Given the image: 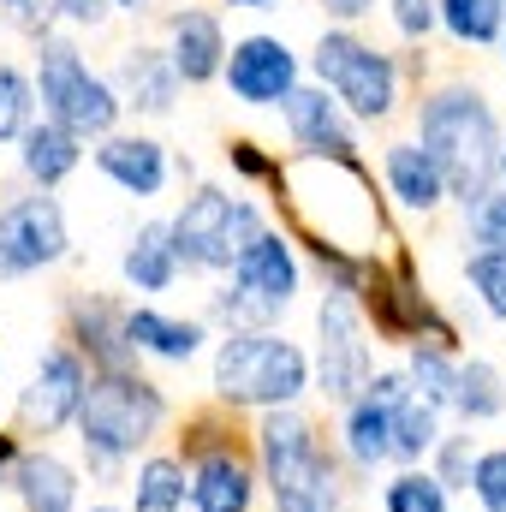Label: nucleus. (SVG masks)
Instances as JSON below:
<instances>
[{
  "label": "nucleus",
  "instance_id": "1",
  "mask_svg": "<svg viewBox=\"0 0 506 512\" xmlns=\"http://www.w3.org/2000/svg\"><path fill=\"white\" fill-rule=\"evenodd\" d=\"M447 179V197L471 215L495 191V155H501V126L495 108L477 84H441L417 102V137H411Z\"/></svg>",
  "mask_w": 506,
  "mask_h": 512
},
{
  "label": "nucleus",
  "instance_id": "2",
  "mask_svg": "<svg viewBox=\"0 0 506 512\" xmlns=\"http://www.w3.org/2000/svg\"><path fill=\"white\" fill-rule=\"evenodd\" d=\"M167 429V393L137 370H90L84 405H78V447L96 477H114Z\"/></svg>",
  "mask_w": 506,
  "mask_h": 512
},
{
  "label": "nucleus",
  "instance_id": "3",
  "mask_svg": "<svg viewBox=\"0 0 506 512\" xmlns=\"http://www.w3.org/2000/svg\"><path fill=\"white\" fill-rule=\"evenodd\" d=\"M209 393L221 411H280L310 393V352L274 328H233L215 340Z\"/></svg>",
  "mask_w": 506,
  "mask_h": 512
},
{
  "label": "nucleus",
  "instance_id": "4",
  "mask_svg": "<svg viewBox=\"0 0 506 512\" xmlns=\"http://www.w3.org/2000/svg\"><path fill=\"white\" fill-rule=\"evenodd\" d=\"M256 477L268 483V501L274 512H340V465L334 453L322 447L316 423L298 411V405H280V411H262L256 423Z\"/></svg>",
  "mask_w": 506,
  "mask_h": 512
},
{
  "label": "nucleus",
  "instance_id": "5",
  "mask_svg": "<svg viewBox=\"0 0 506 512\" xmlns=\"http://www.w3.org/2000/svg\"><path fill=\"white\" fill-rule=\"evenodd\" d=\"M227 274L233 280L209 292V316H203V322H221L227 334L233 328H268L304 286V262H298L292 239L280 227H262L251 245L233 256Z\"/></svg>",
  "mask_w": 506,
  "mask_h": 512
},
{
  "label": "nucleus",
  "instance_id": "6",
  "mask_svg": "<svg viewBox=\"0 0 506 512\" xmlns=\"http://www.w3.org/2000/svg\"><path fill=\"white\" fill-rule=\"evenodd\" d=\"M30 84H36V102H42V120H54V126H66L72 137H108V131H120V96H114V84L102 78V72H90V60L78 54V42L72 36H42L36 42V72H30Z\"/></svg>",
  "mask_w": 506,
  "mask_h": 512
},
{
  "label": "nucleus",
  "instance_id": "7",
  "mask_svg": "<svg viewBox=\"0 0 506 512\" xmlns=\"http://www.w3.org/2000/svg\"><path fill=\"white\" fill-rule=\"evenodd\" d=\"M310 72L340 102L346 120L381 126V120L399 114V60L376 42L352 36V30H322L316 48H310Z\"/></svg>",
  "mask_w": 506,
  "mask_h": 512
},
{
  "label": "nucleus",
  "instance_id": "8",
  "mask_svg": "<svg viewBox=\"0 0 506 512\" xmlns=\"http://www.w3.org/2000/svg\"><path fill=\"white\" fill-rule=\"evenodd\" d=\"M262 227H268V215L256 209L251 197H227L221 185H197L185 197V209L167 221V239H173L179 268H191V274H227L233 256L245 251Z\"/></svg>",
  "mask_w": 506,
  "mask_h": 512
},
{
  "label": "nucleus",
  "instance_id": "9",
  "mask_svg": "<svg viewBox=\"0 0 506 512\" xmlns=\"http://www.w3.org/2000/svg\"><path fill=\"white\" fill-rule=\"evenodd\" d=\"M376 376V358H370V340H364V310L358 298L346 292H322L316 304V364H310V387L328 399V405H352Z\"/></svg>",
  "mask_w": 506,
  "mask_h": 512
},
{
  "label": "nucleus",
  "instance_id": "10",
  "mask_svg": "<svg viewBox=\"0 0 506 512\" xmlns=\"http://www.w3.org/2000/svg\"><path fill=\"white\" fill-rule=\"evenodd\" d=\"M66 256H72V227H66V209H60L54 191L12 197L0 209V280L42 274Z\"/></svg>",
  "mask_w": 506,
  "mask_h": 512
},
{
  "label": "nucleus",
  "instance_id": "11",
  "mask_svg": "<svg viewBox=\"0 0 506 512\" xmlns=\"http://www.w3.org/2000/svg\"><path fill=\"white\" fill-rule=\"evenodd\" d=\"M221 84H227V96H233L239 108H280V102L304 84V72H298V54H292L286 36L251 30V36H239V42L227 48Z\"/></svg>",
  "mask_w": 506,
  "mask_h": 512
},
{
  "label": "nucleus",
  "instance_id": "12",
  "mask_svg": "<svg viewBox=\"0 0 506 512\" xmlns=\"http://www.w3.org/2000/svg\"><path fill=\"white\" fill-rule=\"evenodd\" d=\"M84 387H90V364H84L72 346H48V352L36 358L24 393H18V417H24L36 435H60L66 423H78Z\"/></svg>",
  "mask_w": 506,
  "mask_h": 512
},
{
  "label": "nucleus",
  "instance_id": "13",
  "mask_svg": "<svg viewBox=\"0 0 506 512\" xmlns=\"http://www.w3.org/2000/svg\"><path fill=\"white\" fill-rule=\"evenodd\" d=\"M280 114H286V131H292L298 155L358 161V131H352V120L340 114V102H334L322 84H298V90L280 102Z\"/></svg>",
  "mask_w": 506,
  "mask_h": 512
},
{
  "label": "nucleus",
  "instance_id": "14",
  "mask_svg": "<svg viewBox=\"0 0 506 512\" xmlns=\"http://www.w3.org/2000/svg\"><path fill=\"white\" fill-rule=\"evenodd\" d=\"M120 340H126V352H137V358L191 364L209 346V322L203 316H167L155 304H131V310H120Z\"/></svg>",
  "mask_w": 506,
  "mask_h": 512
},
{
  "label": "nucleus",
  "instance_id": "15",
  "mask_svg": "<svg viewBox=\"0 0 506 512\" xmlns=\"http://www.w3.org/2000/svg\"><path fill=\"white\" fill-rule=\"evenodd\" d=\"M114 96H120V108L131 114H149V120H167L173 108H179V72L167 66V54L161 48H149V42H131L120 48V60H114Z\"/></svg>",
  "mask_w": 506,
  "mask_h": 512
},
{
  "label": "nucleus",
  "instance_id": "16",
  "mask_svg": "<svg viewBox=\"0 0 506 512\" xmlns=\"http://www.w3.org/2000/svg\"><path fill=\"white\" fill-rule=\"evenodd\" d=\"M167 66L179 72V84H215L221 78V60H227V30L215 12L203 6H179L167 18Z\"/></svg>",
  "mask_w": 506,
  "mask_h": 512
},
{
  "label": "nucleus",
  "instance_id": "17",
  "mask_svg": "<svg viewBox=\"0 0 506 512\" xmlns=\"http://www.w3.org/2000/svg\"><path fill=\"white\" fill-rule=\"evenodd\" d=\"M96 167L126 191V197H161L173 161H167V143L149 137V131H108L96 137Z\"/></svg>",
  "mask_w": 506,
  "mask_h": 512
},
{
  "label": "nucleus",
  "instance_id": "18",
  "mask_svg": "<svg viewBox=\"0 0 506 512\" xmlns=\"http://www.w3.org/2000/svg\"><path fill=\"white\" fill-rule=\"evenodd\" d=\"M256 465L239 447H221V453H203L191 465V483H185V501L191 512H251L256 507Z\"/></svg>",
  "mask_w": 506,
  "mask_h": 512
},
{
  "label": "nucleus",
  "instance_id": "19",
  "mask_svg": "<svg viewBox=\"0 0 506 512\" xmlns=\"http://www.w3.org/2000/svg\"><path fill=\"white\" fill-rule=\"evenodd\" d=\"M6 489H12L18 512H78V489H84V483H78V471H72L60 453L30 447V453L12 459Z\"/></svg>",
  "mask_w": 506,
  "mask_h": 512
},
{
  "label": "nucleus",
  "instance_id": "20",
  "mask_svg": "<svg viewBox=\"0 0 506 512\" xmlns=\"http://www.w3.org/2000/svg\"><path fill=\"white\" fill-rule=\"evenodd\" d=\"M381 179H387V197H393L399 209H411V215H435V209L447 203V179H441V167H435L411 137L381 149Z\"/></svg>",
  "mask_w": 506,
  "mask_h": 512
},
{
  "label": "nucleus",
  "instance_id": "21",
  "mask_svg": "<svg viewBox=\"0 0 506 512\" xmlns=\"http://www.w3.org/2000/svg\"><path fill=\"white\" fill-rule=\"evenodd\" d=\"M84 161V137H72L66 126L54 120H30V131L18 137V167L36 191H60Z\"/></svg>",
  "mask_w": 506,
  "mask_h": 512
},
{
  "label": "nucleus",
  "instance_id": "22",
  "mask_svg": "<svg viewBox=\"0 0 506 512\" xmlns=\"http://www.w3.org/2000/svg\"><path fill=\"white\" fill-rule=\"evenodd\" d=\"M66 316H72V352L84 364H96V370H126L131 364L126 340H120V310L108 298H72Z\"/></svg>",
  "mask_w": 506,
  "mask_h": 512
},
{
  "label": "nucleus",
  "instance_id": "23",
  "mask_svg": "<svg viewBox=\"0 0 506 512\" xmlns=\"http://www.w3.org/2000/svg\"><path fill=\"white\" fill-rule=\"evenodd\" d=\"M120 274L137 298H155V292H173L179 280V256H173V239H167V221H143L120 251Z\"/></svg>",
  "mask_w": 506,
  "mask_h": 512
},
{
  "label": "nucleus",
  "instance_id": "24",
  "mask_svg": "<svg viewBox=\"0 0 506 512\" xmlns=\"http://www.w3.org/2000/svg\"><path fill=\"white\" fill-rule=\"evenodd\" d=\"M340 447L358 471H376V465H393V417L376 393H358L346 405V423H340Z\"/></svg>",
  "mask_w": 506,
  "mask_h": 512
},
{
  "label": "nucleus",
  "instance_id": "25",
  "mask_svg": "<svg viewBox=\"0 0 506 512\" xmlns=\"http://www.w3.org/2000/svg\"><path fill=\"white\" fill-rule=\"evenodd\" d=\"M447 411H459L465 423H495L506 411L501 364H489V358H459V364H453V405H447Z\"/></svg>",
  "mask_w": 506,
  "mask_h": 512
},
{
  "label": "nucleus",
  "instance_id": "26",
  "mask_svg": "<svg viewBox=\"0 0 506 512\" xmlns=\"http://www.w3.org/2000/svg\"><path fill=\"white\" fill-rule=\"evenodd\" d=\"M185 459L179 453H149L137 459V477H131V512H185Z\"/></svg>",
  "mask_w": 506,
  "mask_h": 512
},
{
  "label": "nucleus",
  "instance_id": "27",
  "mask_svg": "<svg viewBox=\"0 0 506 512\" xmlns=\"http://www.w3.org/2000/svg\"><path fill=\"white\" fill-rule=\"evenodd\" d=\"M453 364H459L453 346L417 340V346H405V387H411L429 411H447V405H453Z\"/></svg>",
  "mask_w": 506,
  "mask_h": 512
},
{
  "label": "nucleus",
  "instance_id": "28",
  "mask_svg": "<svg viewBox=\"0 0 506 512\" xmlns=\"http://www.w3.org/2000/svg\"><path fill=\"white\" fill-rule=\"evenodd\" d=\"M387 417H393V459L399 465H423L435 453V441H441V411H429L417 393H399L387 405Z\"/></svg>",
  "mask_w": 506,
  "mask_h": 512
},
{
  "label": "nucleus",
  "instance_id": "29",
  "mask_svg": "<svg viewBox=\"0 0 506 512\" xmlns=\"http://www.w3.org/2000/svg\"><path fill=\"white\" fill-rule=\"evenodd\" d=\"M435 24L465 48H489V42H501L506 0H435Z\"/></svg>",
  "mask_w": 506,
  "mask_h": 512
},
{
  "label": "nucleus",
  "instance_id": "30",
  "mask_svg": "<svg viewBox=\"0 0 506 512\" xmlns=\"http://www.w3.org/2000/svg\"><path fill=\"white\" fill-rule=\"evenodd\" d=\"M36 120V84L24 66L0 60V143H18Z\"/></svg>",
  "mask_w": 506,
  "mask_h": 512
},
{
  "label": "nucleus",
  "instance_id": "31",
  "mask_svg": "<svg viewBox=\"0 0 506 512\" xmlns=\"http://www.w3.org/2000/svg\"><path fill=\"white\" fill-rule=\"evenodd\" d=\"M381 512H447V489L429 477V465H405L381 489Z\"/></svg>",
  "mask_w": 506,
  "mask_h": 512
},
{
  "label": "nucleus",
  "instance_id": "32",
  "mask_svg": "<svg viewBox=\"0 0 506 512\" xmlns=\"http://www.w3.org/2000/svg\"><path fill=\"white\" fill-rule=\"evenodd\" d=\"M465 286H471V298L483 304V316L489 322H506V251H477L465 256Z\"/></svg>",
  "mask_w": 506,
  "mask_h": 512
},
{
  "label": "nucleus",
  "instance_id": "33",
  "mask_svg": "<svg viewBox=\"0 0 506 512\" xmlns=\"http://www.w3.org/2000/svg\"><path fill=\"white\" fill-rule=\"evenodd\" d=\"M429 459H435V465H429V477H435V483L453 495V489H465V483H471V465H477V441H471V435H441Z\"/></svg>",
  "mask_w": 506,
  "mask_h": 512
},
{
  "label": "nucleus",
  "instance_id": "34",
  "mask_svg": "<svg viewBox=\"0 0 506 512\" xmlns=\"http://www.w3.org/2000/svg\"><path fill=\"white\" fill-rule=\"evenodd\" d=\"M465 489L477 495V507L483 512H506V447H483V453H477Z\"/></svg>",
  "mask_w": 506,
  "mask_h": 512
},
{
  "label": "nucleus",
  "instance_id": "35",
  "mask_svg": "<svg viewBox=\"0 0 506 512\" xmlns=\"http://www.w3.org/2000/svg\"><path fill=\"white\" fill-rule=\"evenodd\" d=\"M0 24L30 36V42H42V36H54L60 12H54V0H0Z\"/></svg>",
  "mask_w": 506,
  "mask_h": 512
},
{
  "label": "nucleus",
  "instance_id": "36",
  "mask_svg": "<svg viewBox=\"0 0 506 512\" xmlns=\"http://www.w3.org/2000/svg\"><path fill=\"white\" fill-rule=\"evenodd\" d=\"M465 227H471V239H477L483 251H506V185H495V191L465 215Z\"/></svg>",
  "mask_w": 506,
  "mask_h": 512
},
{
  "label": "nucleus",
  "instance_id": "37",
  "mask_svg": "<svg viewBox=\"0 0 506 512\" xmlns=\"http://www.w3.org/2000/svg\"><path fill=\"white\" fill-rule=\"evenodd\" d=\"M387 18L405 42H423L435 30V0H387Z\"/></svg>",
  "mask_w": 506,
  "mask_h": 512
},
{
  "label": "nucleus",
  "instance_id": "38",
  "mask_svg": "<svg viewBox=\"0 0 506 512\" xmlns=\"http://www.w3.org/2000/svg\"><path fill=\"white\" fill-rule=\"evenodd\" d=\"M54 12L66 24H78V30H102L114 18V0H54Z\"/></svg>",
  "mask_w": 506,
  "mask_h": 512
},
{
  "label": "nucleus",
  "instance_id": "39",
  "mask_svg": "<svg viewBox=\"0 0 506 512\" xmlns=\"http://www.w3.org/2000/svg\"><path fill=\"white\" fill-rule=\"evenodd\" d=\"M227 161H233V167H239L245 179H274V173H280V161L256 155V143H233V149H227Z\"/></svg>",
  "mask_w": 506,
  "mask_h": 512
},
{
  "label": "nucleus",
  "instance_id": "40",
  "mask_svg": "<svg viewBox=\"0 0 506 512\" xmlns=\"http://www.w3.org/2000/svg\"><path fill=\"white\" fill-rule=\"evenodd\" d=\"M376 6H381V0H322V12H328L340 30H346V24H358V18H370Z\"/></svg>",
  "mask_w": 506,
  "mask_h": 512
},
{
  "label": "nucleus",
  "instance_id": "41",
  "mask_svg": "<svg viewBox=\"0 0 506 512\" xmlns=\"http://www.w3.org/2000/svg\"><path fill=\"white\" fill-rule=\"evenodd\" d=\"M149 6H155V0H114V12H131V18H137V12H149Z\"/></svg>",
  "mask_w": 506,
  "mask_h": 512
},
{
  "label": "nucleus",
  "instance_id": "42",
  "mask_svg": "<svg viewBox=\"0 0 506 512\" xmlns=\"http://www.w3.org/2000/svg\"><path fill=\"white\" fill-rule=\"evenodd\" d=\"M495 185H506V126H501V155H495Z\"/></svg>",
  "mask_w": 506,
  "mask_h": 512
},
{
  "label": "nucleus",
  "instance_id": "43",
  "mask_svg": "<svg viewBox=\"0 0 506 512\" xmlns=\"http://www.w3.org/2000/svg\"><path fill=\"white\" fill-rule=\"evenodd\" d=\"M227 6H239V12H268L274 0H227Z\"/></svg>",
  "mask_w": 506,
  "mask_h": 512
},
{
  "label": "nucleus",
  "instance_id": "44",
  "mask_svg": "<svg viewBox=\"0 0 506 512\" xmlns=\"http://www.w3.org/2000/svg\"><path fill=\"white\" fill-rule=\"evenodd\" d=\"M501 60H506V24H501Z\"/></svg>",
  "mask_w": 506,
  "mask_h": 512
},
{
  "label": "nucleus",
  "instance_id": "45",
  "mask_svg": "<svg viewBox=\"0 0 506 512\" xmlns=\"http://www.w3.org/2000/svg\"><path fill=\"white\" fill-rule=\"evenodd\" d=\"M90 512H120V507H90Z\"/></svg>",
  "mask_w": 506,
  "mask_h": 512
}]
</instances>
